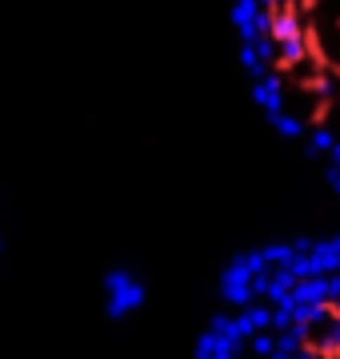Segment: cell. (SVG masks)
<instances>
[{
  "mask_svg": "<svg viewBox=\"0 0 340 359\" xmlns=\"http://www.w3.org/2000/svg\"><path fill=\"white\" fill-rule=\"evenodd\" d=\"M252 96L340 196V0H233Z\"/></svg>",
  "mask_w": 340,
  "mask_h": 359,
  "instance_id": "obj_1",
  "label": "cell"
},
{
  "mask_svg": "<svg viewBox=\"0 0 340 359\" xmlns=\"http://www.w3.org/2000/svg\"><path fill=\"white\" fill-rule=\"evenodd\" d=\"M200 351L340 359V236L264 248L224 271V311Z\"/></svg>",
  "mask_w": 340,
  "mask_h": 359,
  "instance_id": "obj_2",
  "label": "cell"
}]
</instances>
